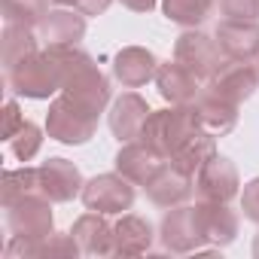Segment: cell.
Instances as JSON below:
<instances>
[{
	"label": "cell",
	"instance_id": "6da1fadb",
	"mask_svg": "<svg viewBox=\"0 0 259 259\" xmlns=\"http://www.w3.org/2000/svg\"><path fill=\"white\" fill-rule=\"evenodd\" d=\"M198 132H204V128L198 125L195 110L186 107V104H177L174 110H156V113H150L144 132H141V141L150 150H156L162 159H171Z\"/></svg>",
	"mask_w": 259,
	"mask_h": 259
},
{
	"label": "cell",
	"instance_id": "7a4b0ae2",
	"mask_svg": "<svg viewBox=\"0 0 259 259\" xmlns=\"http://www.w3.org/2000/svg\"><path fill=\"white\" fill-rule=\"evenodd\" d=\"M7 79L25 98H49L61 89V70H58V61L52 58L49 49L22 58L16 67L7 70Z\"/></svg>",
	"mask_w": 259,
	"mask_h": 259
},
{
	"label": "cell",
	"instance_id": "3957f363",
	"mask_svg": "<svg viewBox=\"0 0 259 259\" xmlns=\"http://www.w3.org/2000/svg\"><path fill=\"white\" fill-rule=\"evenodd\" d=\"M95 125H98V113L89 110L85 104L73 101L70 95H61L49 107L46 132H49V138H55L61 144H85L95 135Z\"/></svg>",
	"mask_w": 259,
	"mask_h": 259
},
{
	"label": "cell",
	"instance_id": "277c9868",
	"mask_svg": "<svg viewBox=\"0 0 259 259\" xmlns=\"http://www.w3.org/2000/svg\"><path fill=\"white\" fill-rule=\"evenodd\" d=\"M174 61H180L195 79H213L217 70L223 67V49H220L217 40H210L198 31H186L177 40Z\"/></svg>",
	"mask_w": 259,
	"mask_h": 259
},
{
	"label": "cell",
	"instance_id": "5b68a950",
	"mask_svg": "<svg viewBox=\"0 0 259 259\" xmlns=\"http://www.w3.org/2000/svg\"><path fill=\"white\" fill-rule=\"evenodd\" d=\"M82 201L89 210L98 213H122L135 204V189L132 180L122 174H104L82 186Z\"/></svg>",
	"mask_w": 259,
	"mask_h": 259
},
{
	"label": "cell",
	"instance_id": "8992f818",
	"mask_svg": "<svg viewBox=\"0 0 259 259\" xmlns=\"http://www.w3.org/2000/svg\"><path fill=\"white\" fill-rule=\"evenodd\" d=\"M7 210H10V226L19 241H43L52 235V207H49L46 195L43 198L28 195Z\"/></svg>",
	"mask_w": 259,
	"mask_h": 259
},
{
	"label": "cell",
	"instance_id": "52a82bcc",
	"mask_svg": "<svg viewBox=\"0 0 259 259\" xmlns=\"http://www.w3.org/2000/svg\"><path fill=\"white\" fill-rule=\"evenodd\" d=\"M217 43L229 61H250L259 55V25L253 19H226L217 25Z\"/></svg>",
	"mask_w": 259,
	"mask_h": 259
},
{
	"label": "cell",
	"instance_id": "ba28073f",
	"mask_svg": "<svg viewBox=\"0 0 259 259\" xmlns=\"http://www.w3.org/2000/svg\"><path fill=\"white\" fill-rule=\"evenodd\" d=\"M40 177V195L49 201H70L76 192H82V177L73 162L67 159H49L37 168Z\"/></svg>",
	"mask_w": 259,
	"mask_h": 259
},
{
	"label": "cell",
	"instance_id": "9c48e42d",
	"mask_svg": "<svg viewBox=\"0 0 259 259\" xmlns=\"http://www.w3.org/2000/svg\"><path fill=\"white\" fill-rule=\"evenodd\" d=\"M195 186H198V195H201L204 201H220V204H226V201L238 192V171H235V165H232L229 159L210 156V159L201 165Z\"/></svg>",
	"mask_w": 259,
	"mask_h": 259
},
{
	"label": "cell",
	"instance_id": "30bf717a",
	"mask_svg": "<svg viewBox=\"0 0 259 259\" xmlns=\"http://www.w3.org/2000/svg\"><path fill=\"white\" fill-rule=\"evenodd\" d=\"M150 107H147V101L141 98V95H135V92H128V95H122L116 104H113V113H110V128H113V135L119 138V141H138L141 138V132H144V125H147V119H150Z\"/></svg>",
	"mask_w": 259,
	"mask_h": 259
},
{
	"label": "cell",
	"instance_id": "8fae6325",
	"mask_svg": "<svg viewBox=\"0 0 259 259\" xmlns=\"http://www.w3.org/2000/svg\"><path fill=\"white\" fill-rule=\"evenodd\" d=\"M259 82V73L247 64V61H229L217 70V76L210 79V92H217L220 98L232 101V104H241L244 98L253 95Z\"/></svg>",
	"mask_w": 259,
	"mask_h": 259
},
{
	"label": "cell",
	"instance_id": "7c38bea8",
	"mask_svg": "<svg viewBox=\"0 0 259 259\" xmlns=\"http://www.w3.org/2000/svg\"><path fill=\"white\" fill-rule=\"evenodd\" d=\"M162 238H165V247L177 250V253H186V250L198 247L204 241L201 226H198V210L195 207H180V210L168 213L165 223H162Z\"/></svg>",
	"mask_w": 259,
	"mask_h": 259
},
{
	"label": "cell",
	"instance_id": "4fadbf2b",
	"mask_svg": "<svg viewBox=\"0 0 259 259\" xmlns=\"http://www.w3.org/2000/svg\"><path fill=\"white\" fill-rule=\"evenodd\" d=\"M192 110H195L198 125L204 128L207 135H213V138L232 132V128H235V119H238V104L220 98L217 92H207V95L195 98V101H192Z\"/></svg>",
	"mask_w": 259,
	"mask_h": 259
},
{
	"label": "cell",
	"instance_id": "5bb4252c",
	"mask_svg": "<svg viewBox=\"0 0 259 259\" xmlns=\"http://www.w3.org/2000/svg\"><path fill=\"white\" fill-rule=\"evenodd\" d=\"M159 165H162V156H159L156 150H150L141 138H138V141H128V144L119 150V156H116L119 174L128 177L132 183H147V180L159 171Z\"/></svg>",
	"mask_w": 259,
	"mask_h": 259
},
{
	"label": "cell",
	"instance_id": "9a60e30c",
	"mask_svg": "<svg viewBox=\"0 0 259 259\" xmlns=\"http://www.w3.org/2000/svg\"><path fill=\"white\" fill-rule=\"evenodd\" d=\"M189 180H192V177L180 174L171 162H162V165H159V171H156L144 186H147V195H150L156 204L171 207V204H180V201H186V198H189V192H192Z\"/></svg>",
	"mask_w": 259,
	"mask_h": 259
},
{
	"label": "cell",
	"instance_id": "2e32d148",
	"mask_svg": "<svg viewBox=\"0 0 259 259\" xmlns=\"http://www.w3.org/2000/svg\"><path fill=\"white\" fill-rule=\"evenodd\" d=\"M156 70H159V67H156L153 52L138 49V46L122 49V52L116 55V61H113V73H116V79H119L122 85H128V89H138V85L150 82V79L156 76Z\"/></svg>",
	"mask_w": 259,
	"mask_h": 259
},
{
	"label": "cell",
	"instance_id": "e0dca14e",
	"mask_svg": "<svg viewBox=\"0 0 259 259\" xmlns=\"http://www.w3.org/2000/svg\"><path fill=\"white\" fill-rule=\"evenodd\" d=\"M156 85L159 95L171 104H192L198 95V79L180 64V61H168L156 70Z\"/></svg>",
	"mask_w": 259,
	"mask_h": 259
},
{
	"label": "cell",
	"instance_id": "ac0fdd59",
	"mask_svg": "<svg viewBox=\"0 0 259 259\" xmlns=\"http://www.w3.org/2000/svg\"><path fill=\"white\" fill-rule=\"evenodd\" d=\"M150 244H153V229H150L147 220H141L135 213L122 217L113 226V253L135 256V253H144Z\"/></svg>",
	"mask_w": 259,
	"mask_h": 259
},
{
	"label": "cell",
	"instance_id": "d6986e66",
	"mask_svg": "<svg viewBox=\"0 0 259 259\" xmlns=\"http://www.w3.org/2000/svg\"><path fill=\"white\" fill-rule=\"evenodd\" d=\"M40 31L49 46H73L85 31V19L82 13H67V10L46 13V19L40 22Z\"/></svg>",
	"mask_w": 259,
	"mask_h": 259
},
{
	"label": "cell",
	"instance_id": "ffe728a7",
	"mask_svg": "<svg viewBox=\"0 0 259 259\" xmlns=\"http://www.w3.org/2000/svg\"><path fill=\"white\" fill-rule=\"evenodd\" d=\"M70 235L76 238V244L85 253H113V226H107V220L98 217V210L95 213H85L73 226Z\"/></svg>",
	"mask_w": 259,
	"mask_h": 259
},
{
	"label": "cell",
	"instance_id": "44dd1931",
	"mask_svg": "<svg viewBox=\"0 0 259 259\" xmlns=\"http://www.w3.org/2000/svg\"><path fill=\"white\" fill-rule=\"evenodd\" d=\"M210 156H217V153H213V135L198 132V135H192V138L171 156V165H174L180 174L195 177V174L201 171V165H204Z\"/></svg>",
	"mask_w": 259,
	"mask_h": 259
},
{
	"label": "cell",
	"instance_id": "7402d4cb",
	"mask_svg": "<svg viewBox=\"0 0 259 259\" xmlns=\"http://www.w3.org/2000/svg\"><path fill=\"white\" fill-rule=\"evenodd\" d=\"M34 52H37V40H34L31 28L7 25V31H4V64H7V70L16 67L22 58L34 55Z\"/></svg>",
	"mask_w": 259,
	"mask_h": 259
},
{
	"label": "cell",
	"instance_id": "603a6c76",
	"mask_svg": "<svg viewBox=\"0 0 259 259\" xmlns=\"http://www.w3.org/2000/svg\"><path fill=\"white\" fill-rule=\"evenodd\" d=\"M34 192H40V177H37L34 168L7 171V174H4V204H7V207H13L16 201L28 198V195H34Z\"/></svg>",
	"mask_w": 259,
	"mask_h": 259
},
{
	"label": "cell",
	"instance_id": "cb8c5ba5",
	"mask_svg": "<svg viewBox=\"0 0 259 259\" xmlns=\"http://www.w3.org/2000/svg\"><path fill=\"white\" fill-rule=\"evenodd\" d=\"M46 4L49 0H4L7 25H25V28L40 25L46 19Z\"/></svg>",
	"mask_w": 259,
	"mask_h": 259
},
{
	"label": "cell",
	"instance_id": "d4e9b609",
	"mask_svg": "<svg viewBox=\"0 0 259 259\" xmlns=\"http://www.w3.org/2000/svg\"><path fill=\"white\" fill-rule=\"evenodd\" d=\"M213 0H165V16L177 25H198L207 19Z\"/></svg>",
	"mask_w": 259,
	"mask_h": 259
},
{
	"label": "cell",
	"instance_id": "484cf974",
	"mask_svg": "<svg viewBox=\"0 0 259 259\" xmlns=\"http://www.w3.org/2000/svg\"><path fill=\"white\" fill-rule=\"evenodd\" d=\"M40 144H43V138H40V128H37L34 122H25V125L19 128V132L10 138V147H13V153H16L22 162H28L31 156H37Z\"/></svg>",
	"mask_w": 259,
	"mask_h": 259
},
{
	"label": "cell",
	"instance_id": "4316f807",
	"mask_svg": "<svg viewBox=\"0 0 259 259\" xmlns=\"http://www.w3.org/2000/svg\"><path fill=\"white\" fill-rule=\"evenodd\" d=\"M226 19H256L259 16V0H220Z\"/></svg>",
	"mask_w": 259,
	"mask_h": 259
},
{
	"label": "cell",
	"instance_id": "83f0119b",
	"mask_svg": "<svg viewBox=\"0 0 259 259\" xmlns=\"http://www.w3.org/2000/svg\"><path fill=\"white\" fill-rule=\"evenodd\" d=\"M241 207H244V213H247L253 223H259V177H256V180H250V183L244 186Z\"/></svg>",
	"mask_w": 259,
	"mask_h": 259
},
{
	"label": "cell",
	"instance_id": "f1b7e54d",
	"mask_svg": "<svg viewBox=\"0 0 259 259\" xmlns=\"http://www.w3.org/2000/svg\"><path fill=\"white\" fill-rule=\"evenodd\" d=\"M4 116H7V125H4V138L10 141V138L19 132V128L25 125V119L19 116V107H16V101H7V113H4Z\"/></svg>",
	"mask_w": 259,
	"mask_h": 259
},
{
	"label": "cell",
	"instance_id": "f546056e",
	"mask_svg": "<svg viewBox=\"0 0 259 259\" xmlns=\"http://www.w3.org/2000/svg\"><path fill=\"white\" fill-rule=\"evenodd\" d=\"M70 7L82 16H98L110 7V0H70Z\"/></svg>",
	"mask_w": 259,
	"mask_h": 259
},
{
	"label": "cell",
	"instance_id": "4dcf8cb0",
	"mask_svg": "<svg viewBox=\"0 0 259 259\" xmlns=\"http://www.w3.org/2000/svg\"><path fill=\"white\" fill-rule=\"evenodd\" d=\"M122 4H125L128 10H135V13H150V10L156 7V0H122Z\"/></svg>",
	"mask_w": 259,
	"mask_h": 259
},
{
	"label": "cell",
	"instance_id": "1f68e13d",
	"mask_svg": "<svg viewBox=\"0 0 259 259\" xmlns=\"http://www.w3.org/2000/svg\"><path fill=\"white\" fill-rule=\"evenodd\" d=\"M49 4H70V0H49Z\"/></svg>",
	"mask_w": 259,
	"mask_h": 259
},
{
	"label": "cell",
	"instance_id": "d6a6232c",
	"mask_svg": "<svg viewBox=\"0 0 259 259\" xmlns=\"http://www.w3.org/2000/svg\"><path fill=\"white\" fill-rule=\"evenodd\" d=\"M256 256H259V241H256Z\"/></svg>",
	"mask_w": 259,
	"mask_h": 259
}]
</instances>
